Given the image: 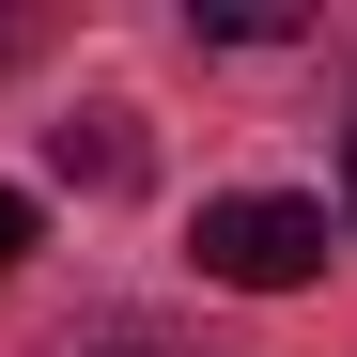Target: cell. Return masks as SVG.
Here are the masks:
<instances>
[{"label": "cell", "mask_w": 357, "mask_h": 357, "mask_svg": "<svg viewBox=\"0 0 357 357\" xmlns=\"http://www.w3.org/2000/svg\"><path fill=\"white\" fill-rule=\"evenodd\" d=\"M93 357H171V342H140V326H125V342H93Z\"/></svg>", "instance_id": "cell-4"}, {"label": "cell", "mask_w": 357, "mask_h": 357, "mask_svg": "<svg viewBox=\"0 0 357 357\" xmlns=\"http://www.w3.org/2000/svg\"><path fill=\"white\" fill-rule=\"evenodd\" d=\"M342 218H357V140H342Z\"/></svg>", "instance_id": "cell-5"}, {"label": "cell", "mask_w": 357, "mask_h": 357, "mask_svg": "<svg viewBox=\"0 0 357 357\" xmlns=\"http://www.w3.org/2000/svg\"><path fill=\"white\" fill-rule=\"evenodd\" d=\"M63 171H78V187H125V171H140V140H125V109H93V125H63Z\"/></svg>", "instance_id": "cell-2"}, {"label": "cell", "mask_w": 357, "mask_h": 357, "mask_svg": "<svg viewBox=\"0 0 357 357\" xmlns=\"http://www.w3.org/2000/svg\"><path fill=\"white\" fill-rule=\"evenodd\" d=\"M0 63H16V16H0Z\"/></svg>", "instance_id": "cell-6"}, {"label": "cell", "mask_w": 357, "mask_h": 357, "mask_svg": "<svg viewBox=\"0 0 357 357\" xmlns=\"http://www.w3.org/2000/svg\"><path fill=\"white\" fill-rule=\"evenodd\" d=\"M202 280H233V295H295L326 264V202H280V187H233V202H202Z\"/></svg>", "instance_id": "cell-1"}, {"label": "cell", "mask_w": 357, "mask_h": 357, "mask_svg": "<svg viewBox=\"0 0 357 357\" xmlns=\"http://www.w3.org/2000/svg\"><path fill=\"white\" fill-rule=\"evenodd\" d=\"M0 264H31V202L16 187H0Z\"/></svg>", "instance_id": "cell-3"}]
</instances>
